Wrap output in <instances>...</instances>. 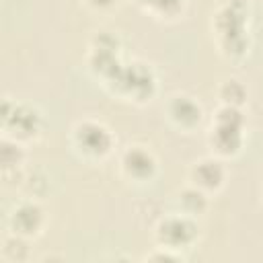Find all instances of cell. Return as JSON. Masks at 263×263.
Returning <instances> with one entry per match:
<instances>
[{"instance_id":"7a4b0ae2","label":"cell","mask_w":263,"mask_h":263,"mask_svg":"<svg viewBox=\"0 0 263 263\" xmlns=\"http://www.w3.org/2000/svg\"><path fill=\"white\" fill-rule=\"evenodd\" d=\"M41 220V212L35 205H23L21 210L14 212V226L21 232H33L39 226Z\"/></svg>"},{"instance_id":"5b68a950","label":"cell","mask_w":263,"mask_h":263,"mask_svg":"<svg viewBox=\"0 0 263 263\" xmlns=\"http://www.w3.org/2000/svg\"><path fill=\"white\" fill-rule=\"evenodd\" d=\"M173 115L177 119H181V121L193 123V121L199 119V109L191 101H187V99H177L175 105H173Z\"/></svg>"},{"instance_id":"ba28073f","label":"cell","mask_w":263,"mask_h":263,"mask_svg":"<svg viewBox=\"0 0 263 263\" xmlns=\"http://www.w3.org/2000/svg\"><path fill=\"white\" fill-rule=\"evenodd\" d=\"M90 2H95V4H109L111 0H90Z\"/></svg>"},{"instance_id":"6da1fadb","label":"cell","mask_w":263,"mask_h":263,"mask_svg":"<svg viewBox=\"0 0 263 263\" xmlns=\"http://www.w3.org/2000/svg\"><path fill=\"white\" fill-rule=\"evenodd\" d=\"M80 142H82L88 150L99 152V150H107V146H109V136H107V132H105L103 127L88 123V125H84V127L80 129Z\"/></svg>"},{"instance_id":"277c9868","label":"cell","mask_w":263,"mask_h":263,"mask_svg":"<svg viewBox=\"0 0 263 263\" xmlns=\"http://www.w3.org/2000/svg\"><path fill=\"white\" fill-rule=\"evenodd\" d=\"M125 164H127V168H129L132 173H136V175H146V173L152 171V158H150L146 152H142V150H132V152H127Z\"/></svg>"},{"instance_id":"8992f818","label":"cell","mask_w":263,"mask_h":263,"mask_svg":"<svg viewBox=\"0 0 263 263\" xmlns=\"http://www.w3.org/2000/svg\"><path fill=\"white\" fill-rule=\"evenodd\" d=\"M195 175H197V179H199L203 185H210V187L218 185V181L222 179L220 166H218L216 162H201V164L197 166Z\"/></svg>"},{"instance_id":"3957f363","label":"cell","mask_w":263,"mask_h":263,"mask_svg":"<svg viewBox=\"0 0 263 263\" xmlns=\"http://www.w3.org/2000/svg\"><path fill=\"white\" fill-rule=\"evenodd\" d=\"M162 238L166 242H173V245H179V242H185L189 240L191 236V226L187 222H181V220H171L162 226Z\"/></svg>"},{"instance_id":"52a82bcc","label":"cell","mask_w":263,"mask_h":263,"mask_svg":"<svg viewBox=\"0 0 263 263\" xmlns=\"http://www.w3.org/2000/svg\"><path fill=\"white\" fill-rule=\"evenodd\" d=\"M222 95H224V99L226 101H232V103H240L242 101V86L240 84H236L234 80L232 82H228L224 88H222Z\"/></svg>"}]
</instances>
